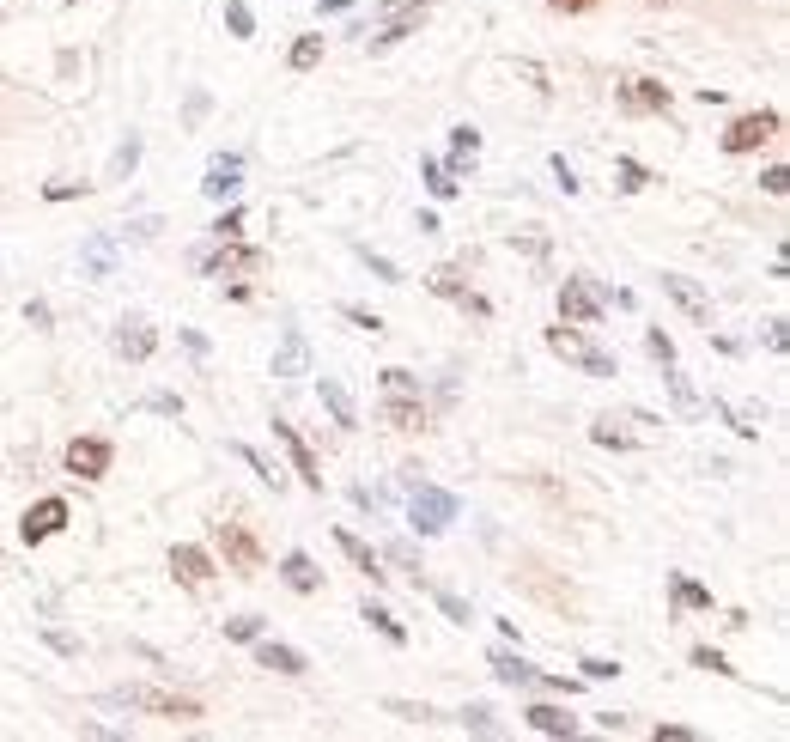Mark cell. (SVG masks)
<instances>
[{
  "label": "cell",
  "mask_w": 790,
  "mask_h": 742,
  "mask_svg": "<svg viewBox=\"0 0 790 742\" xmlns=\"http://www.w3.org/2000/svg\"><path fill=\"white\" fill-rule=\"evenodd\" d=\"M237 232H244V207H225L213 219V238H237Z\"/></svg>",
  "instance_id": "obj_42"
},
{
  "label": "cell",
  "mask_w": 790,
  "mask_h": 742,
  "mask_svg": "<svg viewBox=\"0 0 790 742\" xmlns=\"http://www.w3.org/2000/svg\"><path fill=\"white\" fill-rule=\"evenodd\" d=\"M778 128H784L778 110H748V116H736L724 128V153H760L766 140H778Z\"/></svg>",
  "instance_id": "obj_5"
},
{
  "label": "cell",
  "mask_w": 790,
  "mask_h": 742,
  "mask_svg": "<svg viewBox=\"0 0 790 742\" xmlns=\"http://www.w3.org/2000/svg\"><path fill=\"white\" fill-rule=\"evenodd\" d=\"M438 609H444V615H450L456 627H468V621H474V609H468V603L456 597V590H438Z\"/></svg>",
  "instance_id": "obj_38"
},
{
  "label": "cell",
  "mask_w": 790,
  "mask_h": 742,
  "mask_svg": "<svg viewBox=\"0 0 790 742\" xmlns=\"http://www.w3.org/2000/svg\"><path fill=\"white\" fill-rule=\"evenodd\" d=\"M25 317H31V329H49V305L37 299V305H25Z\"/></svg>",
  "instance_id": "obj_52"
},
{
  "label": "cell",
  "mask_w": 790,
  "mask_h": 742,
  "mask_svg": "<svg viewBox=\"0 0 790 742\" xmlns=\"http://www.w3.org/2000/svg\"><path fill=\"white\" fill-rule=\"evenodd\" d=\"M651 7H657V0H651Z\"/></svg>",
  "instance_id": "obj_54"
},
{
  "label": "cell",
  "mask_w": 790,
  "mask_h": 742,
  "mask_svg": "<svg viewBox=\"0 0 790 742\" xmlns=\"http://www.w3.org/2000/svg\"><path fill=\"white\" fill-rule=\"evenodd\" d=\"M432 292H438V299H456V305L468 299V286H462V274H456V268H438V274H432Z\"/></svg>",
  "instance_id": "obj_32"
},
{
  "label": "cell",
  "mask_w": 790,
  "mask_h": 742,
  "mask_svg": "<svg viewBox=\"0 0 790 742\" xmlns=\"http://www.w3.org/2000/svg\"><path fill=\"white\" fill-rule=\"evenodd\" d=\"M286 61H292V73H310V67H316V61H323V37H298V43H292V55H286Z\"/></svg>",
  "instance_id": "obj_30"
},
{
  "label": "cell",
  "mask_w": 790,
  "mask_h": 742,
  "mask_svg": "<svg viewBox=\"0 0 790 742\" xmlns=\"http://www.w3.org/2000/svg\"><path fill=\"white\" fill-rule=\"evenodd\" d=\"M152 347H158V335H152L146 323H122V329H116V353H122V359L140 365V359H152Z\"/></svg>",
  "instance_id": "obj_21"
},
{
  "label": "cell",
  "mask_w": 790,
  "mask_h": 742,
  "mask_svg": "<svg viewBox=\"0 0 790 742\" xmlns=\"http://www.w3.org/2000/svg\"><path fill=\"white\" fill-rule=\"evenodd\" d=\"M560 317H566V323H602V292H596L584 274H572V280L560 286Z\"/></svg>",
  "instance_id": "obj_10"
},
{
  "label": "cell",
  "mask_w": 790,
  "mask_h": 742,
  "mask_svg": "<svg viewBox=\"0 0 790 742\" xmlns=\"http://www.w3.org/2000/svg\"><path fill=\"white\" fill-rule=\"evenodd\" d=\"M359 615H365V621H371V627H377V633H383L389 645H408V627L395 621V615H389L383 603H371V597H365V609H359Z\"/></svg>",
  "instance_id": "obj_26"
},
{
  "label": "cell",
  "mask_w": 790,
  "mask_h": 742,
  "mask_svg": "<svg viewBox=\"0 0 790 742\" xmlns=\"http://www.w3.org/2000/svg\"><path fill=\"white\" fill-rule=\"evenodd\" d=\"M590 438H596V444H608V451H632V432H620L614 420H596V426H590Z\"/></svg>",
  "instance_id": "obj_33"
},
{
  "label": "cell",
  "mask_w": 790,
  "mask_h": 742,
  "mask_svg": "<svg viewBox=\"0 0 790 742\" xmlns=\"http://www.w3.org/2000/svg\"><path fill=\"white\" fill-rule=\"evenodd\" d=\"M408 396H420V378L402 371V365H389L383 371V402H408Z\"/></svg>",
  "instance_id": "obj_27"
},
{
  "label": "cell",
  "mask_w": 790,
  "mask_h": 742,
  "mask_svg": "<svg viewBox=\"0 0 790 742\" xmlns=\"http://www.w3.org/2000/svg\"><path fill=\"white\" fill-rule=\"evenodd\" d=\"M323 408L335 414V426H359V408H353V396H347L335 378H323Z\"/></svg>",
  "instance_id": "obj_25"
},
{
  "label": "cell",
  "mask_w": 790,
  "mask_h": 742,
  "mask_svg": "<svg viewBox=\"0 0 790 742\" xmlns=\"http://www.w3.org/2000/svg\"><path fill=\"white\" fill-rule=\"evenodd\" d=\"M766 347L784 353V347H790V323H772V329H766Z\"/></svg>",
  "instance_id": "obj_49"
},
{
  "label": "cell",
  "mask_w": 790,
  "mask_h": 742,
  "mask_svg": "<svg viewBox=\"0 0 790 742\" xmlns=\"http://www.w3.org/2000/svg\"><path fill=\"white\" fill-rule=\"evenodd\" d=\"M663 292L693 317V323H711V299H705V286L699 280H687V274H663Z\"/></svg>",
  "instance_id": "obj_15"
},
{
  "label": "cell",
  "mask_w": 790,
  "mask_h": 742,
  "mask_svg": "<svg viewBox=\"0 0 790 742\" xmlns=\"http://www.w3.org/2000/svg\"><path fill=\"white\" fill-rule=\"evenodd\" d=\"M79 268H86L92 280H110V268H116V244H110V238H92L86 256H79Z\"/></svg>",
  "instance_id": "obj_24"
},
{
  "label": "cell",
  "mask_w": 790,
  "mask_h": 742,
  "mask_svg": "<svg viewBox=\"0 0 790 742\" xmlns=\"http://www.w3.org/2000/svg\"><path fill=\"white\" fill-rule=\"evenodd\" d=\"M578 670H584V682H614V676H620V663H608V657H584Z\"/></svg>",
  "instance_id": "obj_39"
},
{
  "label": "cell",
  "mask_w": 790,
  "mask_h": 742,
  "mask_svg": "<svg viewBox=\"0 0 790 742\" xmlns=\"http://www.w3.org/2000/svg\"><path fill=\"white\" fill-rule=\"evenodd\" d=\"M408 517H414V530H420V536H438V530H450V524H456V493H444V487H426V481H414Z\"/></svg>",
  "instance_id": "obj_4"
},
{
  "label": "cell",
  "mask_w": 790,
  "mask_h": 742,
  "mask_svg": "<svg viewBox=\"0 0 790 742\" xmlns=\"http://www.w3.org/2000/svg\"><path fill=\"white\" fill-rule=\"evenodd\" d=\"M760 189H766V195H784V189H790V171H784V165H772V171L760 177Z\"/></svg>",
  "instance_id": "obj_45"
},
{
  "label": "cell",
  "mask_w": 790,
  "mask_h": 742,
  "mask_svg": "<svg viewBox=\"0 0 790 742\" xmlns=\"http://www.w3.org/2000/svg\"><path fill=\"white\" fill-rule=\"evenodd\" d=\"M335 548H341V554H347V560H353V566H359L371 584H383V560H377V554H371V548H365L353 530H335Z\"/></svg>",
  "instance_id": "obj_22"
},
{
  "label": "cell",
  "mask_w": 790,
  "mask_h": 742,
  "mask_svg": "<svg viewBox=\"0 0 790 742\" xmlns=\"http://www.w3.org/2000/svg\"><path fill=\"white\" fill-rule=\"evenodd\" d=\"M614 177H620V189H626V195H632V189H645V171L632 165V159H620V165H614Z\"/></svg>",
  "instance_id": "obj_44"
},
{
  "label": "cell",
  "mask_w": 790,
  "mask_h": 742,
  "mask_svg": "<svg viewBox=\"0 0 790 742\" xmlns=\"http://www.w3.org/2000/svg\"><path fill=\"white\" fill-rule=\"evenodd\" d=\"M347 317H353V323H359V329H371V335H377V329H383V317H371V311H359V305H347Z\"/></svg>",
  "instance_id": "obj_50"
},
{
  "label": "cell",
  "mask_w": 790,
  "mask_h": 742,
  "mask_svg": "<svg viewBox=\"0 0 790 742\" xmlns=\"http://www.w3.org/2000/svg\"><path fill=\"white\" fill-rule=\"evenodd\" d=\"M171 572H177L189 590H201V584L213 578V554H207V548H189V542H177V548H171Z\"/></svg>",
  "instance_id": "obj_16"
},
{
  "label": "cell",
  "mask_w": 790,
  "mask_h": 742,
  "mask_svg": "<svg viewBox=\"0 0 790 742\" xmlns=\"http://www.w3.org/2000/svg\"><path fill=\"white\" fill-rule=\"evenodd\" d=\"M487 663H493V676H499L505 688H541V694H572V688H578V682H566V676H541L535 663H523V657H511V651H493Z\"/></svg>",
  "instance_id": "obj_6"
},
{
  "label": "cell",
  "mask_w": 790,
  "mask_h": 742,
  "mask_svg": "<svg viewBox=\"0 0 790 742\" xmlns=\"http://www.w3.org/2000/svg\"><path fill=\"white\" fill-rule=\"evenodd\" d=\"M620 110L626 116H663L669 110V86L663 80H626L620 86Z\"/></svg>",
  "instance_id": "obj_12"
},
{
  "label": "cell",
  "mask_w": 790,
  "mask_h": 742,
  "mask_svg": "<svg viewBox=\"0 0 790 742\" xmlns=\"http://www.w3.org/2000/svg\"><path fill=\"white\" fill-rule=\"evenodd\" d=\"M432 13V0H377L371 7V25H365V43L371 49H389V43H402L414 37V25Z\"/></svg>",
  "instance_id": "obj_1"
},
{
  "label": "cell",
  "mask_w": 790,
  "mask_h": 742,
  "mask_svg": "<svg viewBox=\"0 0 790 742\" xmlns=\"http://www.w3.org/2000/svg\"><path fill=\"white\" fill-rule=\"evenodd\" d=\"M237 457H244V463H250V469H256L262 481H274V487H280V469H274V463H268L262 451H250V444H237Z\"/></svg>",
  "instance_id": "obj_40"
},
{
  "label": "cell",
  "mask_w": 790,
  "mask_h": 742,
  "mask_svg": "<svg viewBox=\"0 0 790 742\" xmlns=\"http://www.w3.org/2000/svg\"><path fill=\"white\" fill-rule=\"evenodd\" d=\"M280 578L298 590V597H310V590H323V572H316V560H310V554H286V560H280Z\"/></svg>",
  "instance_id": "obj_19"
},
{
  "label": "cell",
  "mask_w": 790,
  "mask_h": 742,
  "mask_svg": "<svg viewBox=\"0 0 790 742\" xmlns=\"http://www.w3.org/2000/svg\"><path fill=\"white\" fill-rule=\"evenodd\" d=\"M693 670H711V676H736V670H730V663H724L718 651H711V645H693Z\"/></svg>",
  "instance_id": "obj_37"
},
{
  "label": "cell",
  "mask_w": 790,
  "mask_h": 742,
  "mask_svg": "<svg viewBox=\"0 0 790 742\" xmlns=\"http://www.w3.org/2000/svg\"><path fill=\"white\" fill-rule=\"evenodd\" d=\"M304 371H310V347H304L298 329H286L280 335V353H274V378H304Z\"/></svg>",
  "instance_id": "obj_17"
},
{
  "label": "cell",
  "mask_w": 790,
  "mask_h": 742,
  "mask_svg": "<svg viewBox=\"0 0 790 742\" xmlns=\"http://www.w3.org/2000/svg\"><path fill=\"white\" fill-rule=\"evenodd\" d=\"M134 165H140V140H134V134H128V140H122V146H116V159H110V177H128V171H134Z\"/></svg>",
  "instance_id": "obj_36"
},
{
  "label": "cell",
  "mask_w": 790,
  "mask_h": 742,
  "mask_svg": "<svg viewBox=\"0 0 790 742\" xmlns=\"http://www.w3.org/2000/svg\"><path fill=\"white\" fill-rule=\"evenodd\" d=\"M110 700H116V706H128V712H158V718H177V724H195V718H201V700H189V694H171V688H146V682H128V688H116Z\"/></svg>",
  "instance_id": "obj_2"
},
{
  "label": "cell",
  "mask_w": 790,
  "mask_h": 742,
  "mask_svg": "<svg viewBox=\"0 0 790 742\" xmlns=\"http://www.w3.org/2000/svg\"><path fill=\"white\" fill-rule=\"evenodd\" d=\"M553 177H560V189H566V195H578V189H584V183H578V171H572L566 159H553Z\"/></svg>",
  "instance_id": "obj_46"
},
{
  "label": "cell",
  "mask_w": 790,
  "mask_h": 742,
  "mask_svg": "<svg viewBox=\"0 0 790 742\" xmlns=\"http://www.w3.org/2000/svg\"><path fill=\"white\" fill-rule=\"evenodd\" d=\"M110 438H73L67 444V475H79V481H104L110 475Z\"/></svg>",
  "instance_id": "obj_9"
},
{
  "label": "cell",
  "mask_w": 790,
  "mask_h": 742,
  "mask_svg": "<svg viewBox=\"0 0 790 742\" xmlns=\"http://www.w3.org/2000/svg\"><path fill=\"white\" fill-rule=\"evenodd\" d=\"M547 7H553V13H572V19H578V13H596V0H547Z\"/></svg>",
  "instance_id": "obj_47"
},
{
  "label": "cell",
  "mask_w": 790,
  "mask_h": 742,
  "mask_svg": "<svg viewBox=\"0 0 790 742\" xmlns=\"http://www.w3.org/2000/svg\"><path fill=\"white\" fill-rule=\"evenodd\" d=\"M237 189H244V159H237V153H231V159H213L207 177H201V195H207V201H231Z\"/></svg>",
  "instance_id": "obj_14"
},
{
  "label": "cell",
  "mask_w": 790,
  "mask_h": 742,
  "mask_svg": "<svg viewBox=\"0 0 790 742\" xmlns=\"http://www.w3.org/2000/svg\"><path fill=\"white\" fill-rule=\"evenodd\" d=\"M669 590H675V603H681V609H711V590L693 584V578H681V572L669 578Z\"/></svg>",
  "instance_id": "obj_28"
},
{
  "label": "cell",
  "mask_w": 790,
  "mask_h": 742,
  "mask_svg": "<svg viewBox=\"0 0 790 742\" xmlns=\"http://www.w3.org/2000/svg\"><path fill=\"white\" fill-rule=\"evenodd\" d=\"M547 347L560 353V359H572V365H584L590 378H614V353L590 347V341H584L578 329H566V323H560V329H547Z\"/></svg>",
  "instance_id": "obj_7"
},
{
  "label": "cell",
  "mask_w": 790,
  "mask_h": 742,
  "mask_svg": "<svg viewBox=\"0 0 790 742\" xmlns=\"http://www.w3.org/2000/svg\"><path fill=\"white\" fill-rule=\"evenodd\" d=\"M256 663L262 670H274V676H304L310 663H304V651H292V645H274V639H262L256 645Z\"/></svg>",
  "instance_id": "obj_18"
},
{
  "label": "cell",
  "mask_w": 790,
  "mask_h": 742,
  "mask_svg": "<svg viewBox=\"0 0 790 742\" xmlns=\"http://www.w3.org/2000/svg\"><path fill=\"white\" fill-rule=\"evenodd\" d=\"M420 177H426V189H432L438 201H450V195H456V183H450V171H444L438 159H426V165H420Z\"/></svg>",
  "instance_id": "obj_31"
},
{
  "label": "cell",
  "mask_w": 790,
  "mask_h": 742,
  "mask_svg": "<svg viewBox=\"0 0 790 742\" xmlns=\"http://www.w3.org/2000/svg\"><path fill=\"white\" fill-rule=\"evenodd\" d=\"M274 438H280L286 451H292V469H298V481H304L310 493H323V469H316V457H310V444L298 438V426H292V420H274Z\"/></svg>",
  "instance_id": "obj_13"
},
{
  "label": "cell",
  "mask_w": 790,
  "mask_h": 742,
  "mask_svg": "<svg viewBox=\"0 0 790 742\" xmlns=\"http://www.w3.org/2000/svg\"><path fill=\"white\" fill-rule=\"evenodd\" d=\"M213 536H219V554L231 572H262V542L250 536V524H219Z\"/></svg>",
  "instance_id": "obj_8"
},
{
  "label": "cell",
  "mask_w": 790,
  "mask_h": 742,
  "mask_svg": "<svg viewBox=\"0 0 790 742\" xmlns=\"http://www.w3.org/2000/svg\"><path fill=\"white\" fill-rule=\"evenodd\" d=\"M383 560H395V566H402V572H414V578L426 572V566H420V548H414V542H389V548H383Z\"/></svg>",
  "instance_id": "obj_34"
},
{
  "label": "cell",
  "mask_w": 790,
  "mask_h": 742,
  "mask_svg": "<svg viewBox=\"0 0 790 742\" xmlns=\"http://www.w3.org/2000/svg\"><path fill=\"white\" fill-rule=\"evenodd\" d=\"M645 347H651V359H657V365H675V341H669L663 329H651V335H645Z\"/></svg>",
  "instance_id": "obj_43"
},
{
  "label": "cell",
  "mask_w": 790,
  "mask_h": 742,
  "mask_svg": "<svg viewBox=\"0 0 790 742\" xmlns=\"http://www.w3.org/2000/svg\"><path fill=\"white\" fill-rule=\"evenodd\" d=\"M657 742H693V730H681V724H657Z\"/></svg>",
  "instance_id": "obj_51"
},
{
  "label": "cell",
  "mask_w": 790,
  "mask_h": 742,
  "mask_svg": "<svg viewBox=\"0 0 790 742\" xmlns=\"http://www.w3.org/2000/svg\"><path fill=\"white\" fill-rule=\"evenodd\" d=\"M450 153H456V165H474V153H481V128H450Z\"/></svg>",
  "instance_id": "obj_29"
},
{
  "label": "cell",
  "mask_w": 790,
  "mask_h": 742,
  "mask_svg": "<svg viewBox=\"0 0 790 742\" xmlns=\"http://www.w3.org/2000/svg\"><path fill=\"white\" fill-rule=\"evenodd\" d=\"M67 530V499H37L31 511H25V524H19V536L37 548V542H49V536H61Z\"/></svg>",
  "instance_id": "obj_11"
},
{
  "label": "cell",
  "mask_w": 790,
  "mask_h": 742,
  "mask_svg": "<svg viewBox=\"0 0 790 742\" xmlns=\"http://www.w3.org/2000/svg\"><path fill=\"white\" fill-rule=\"evenodd\" d=\"M383 420H389L395 432H420V426H426V402H420V396H408V402H383Z\"/></svg>",
  "instance_id": "obj_23"
},
{
  "label": "cell",
  "mask_w": 790,
  "mask_h": 742,
  "mask_svg": "<svg viewBox=\"0 0 790 742\" xmlns=\"http://www.w3.org/2000/svg\"><path fill=\"white\" fill-rule=\"evenodd\" d=\"M225 25H231V37H250L256 31V13L244 7V0H225Z\"/></svg>",
  "instance_id": "obj_35"
},
{
  "label": "cell",
  "mask_w": 790,
  "mask_h": 742,
  "mask_svg": "<svg viewBox=\"0 0 790 742\" xmlns=\"http://www.w3.org/2000/svg\"><path fill=\"white\" fill-rule=\"evenodd\" d=\"M225 639H262V615H237V621H225Z\"/></svg>",
  "instance_id": "obj_41"
},
{
  "label": "cell",
  "mask_w": 790,
  "mask_h": 742,
  "mask_svg": "<svg viewBox=\"0 0 790 742\" xmlns=\"http://www.w3.org/2000/svg\"><path fill=\"white\" fill-rule=\"evenodd\" d=\"M523 718L535 736H578V718H566V706H529Z\"/></svg>",
  "instance_id": "obj_20"
},
{
  "label": "cell",
  "mask_w": 790,
  "mask_h": 742,
  "mask_svg": "<svg viewBox=\"0 0 790 742\" xmlns=\"http://www.w3.org/2000/svg\"><path fill=\"white\" fill-rule=\"evenodd\" d=\"M0 572H7V560H0Z\"/></svg>",
  "instance_id": "obj_53"
},
{
  "label": "cell",
  "mask_w": 790,
  "mask_h": 742,
  "mask_svg": "<svg viewBox=\"0 0 790 742\" xmlns=\"http://www.w3.org/2000/svg\"><path fill=\"white\" fill-rule=\"evenodd\" d=\"M43 195H49V201H73V195H86V183H49Z\"/></svg>",
  "instance_id": "obj_48"
},
{
  "label": "cell",
  "mask_w": 790,
  "mask_h": 742,
  "mask_svg": "<svg viewBox=\"0 0 790 742\" xmlns=\"http://www.w3.org/2000/svg\"><path fill=\"white\" fill-rule=\"evenodd\" d=\"M268 256L262 250H244L237 238H213V250H195V268L213 274V280H237V274H256Z\"/></svg>",
  "instance_id": "obj_3"
}]
</instances>
